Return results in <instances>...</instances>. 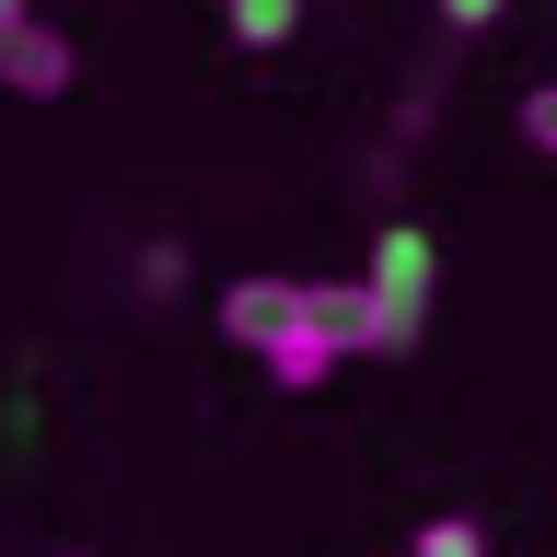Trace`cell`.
I'll use <instances>...</instances> for the list:
<instances>
[{
	"mask_svg": "<svg viewBox=\"0 0 557 557\" xmlns=\"http://www.w3.org/2000/svg\"><path fill=\"white\" fill-rule=\"evenodd\" d=\"M221 337L233 348H290V337H337L360 360V278H233L221 290Z\"/></svg>",
	"mask_w": 557,
	"mask_h": 557,
	"instance_id": "obj_1",
	"label": "cell"
},
{
	"mask_svg": "<svg viewBox=\"0 0 557 557\" xmlns=\"http://www.w3.org/2000/svg\"><path fill=\"white\" fill-rule=\"evenodd\" d=\"M430 290H442V244L418 221H383L372 233V268H360V348H418L430 337Z\"/></svg>",
	"mask_w": 557,
	"mask_h": 557,
	"instance_id": "obj_2",
	"label": "cell"
},
{
	"mask_svg": "<svg viewBox=\"0 0 557 557\" xmlns=\"http://www.w3.org/2000/svg\"><path fill=\"white\" fill-rule=\"evenodd\" d=\"M70 82H82V59H70V35L59 24H0V94H24V104H59Z\"/></svg>",
	"mask_w": 557,
	"mask_h": 557,
	"instance_id": "obj_3",
	"label": "cell"
},
{
	"mask_svg": "<svg viewBox=\"0 0 557 557\" xmlns=\"http://www.w3.org/2000/svg\"><path fill=\"white\" fill-rule=\"evenodd\" d=\"M337 372H348L337 337H290V348H268V383H290V395H313V383H337Z\"/></svg>",
	"mask_w": 557,
	"mask_h": 557,
	"instance_id": "obj_4",
	"label": "cell"
},
{
	"mask_svg": "<svg viewBox=\"0 0 557 557\" xmlns=\"http://www.w3.org/2000/svg\"><path fill=\"white\" fill-rule=\"evenodd\" d=\"M221 24H233V47H290L302 0H221Z\"/></svg>",
	"mask_w": 557,
	"mask_h": 557,
	"instance_id": "obj_5",
	"label": "cell"
},
{
	"mask_svg": "<svg viewBox=\"0 0 557 557\" xmlns=\"http://www.w3.org/2000/svg\"><path fill=\"white\" fill-rule=\"evenodd\" d=\"M407 557H487V534H476L465 511H442V522H418V546H407Z\"/></svg>",
	"mask_w": 557,
	"mask_h": 557,
	"instance_id": "obj_6",
	"label": "cell"
},
{
	"mask_svg": "<svg viewBox=\"0 0 557 557\" xmlns=\"http://www.w3.org/2000/svg\"><path fill=\"white\" fill-rule=\"evenodd\" d=\"M522 139L557 163V82H534V94H522Z\"/></svg>",
	"mask_w": 557,
	"mask_h": 557,
	"instance_id": "obj_7",
	"label": "cell"
},
{
	"mask_svg": "<svg viewBox=\"0 0 557 557\" xmlns=\"http://www.w3.org/2000/svg\"><path fill=\"white\" fill-rule=\"evenodd\" d=\"M499 12H511V0H442V24H453V35H487Z\"/></svg>",
	"mask_w": 557,
	"mask_h": 557,
	"instance_id": "obj_8",
	"label": "cell"
},
{
	"mask_svg": "<svg viewBox=\"0 0 557 557\" xmlns=\"http://www.w3.org/2000/svg\"><path fill=\"white\" fill-rule=\"evenodd\" d=\"M24 12H35V0H0V24H24Z\"/></svg>",
	"mask_w": 557,
	"mask_h": 557,
	"instance_id": "obj_9",
	"label": "cell"
},
{
	"mask_svg": "<svg viewBox=\"0 0 557 557\" xmlns=\"http://www.w3.org/2000/svg\"><path fill=\"white\" fill-rule=\"evenodd\" d=\"M59 557H82V546H59Z\"/></svg>",
	"mask_w": 557,
	"mask_h": 557,
	"instance_id": "obj_10",
	"label": "cell"
}]
</instances>
